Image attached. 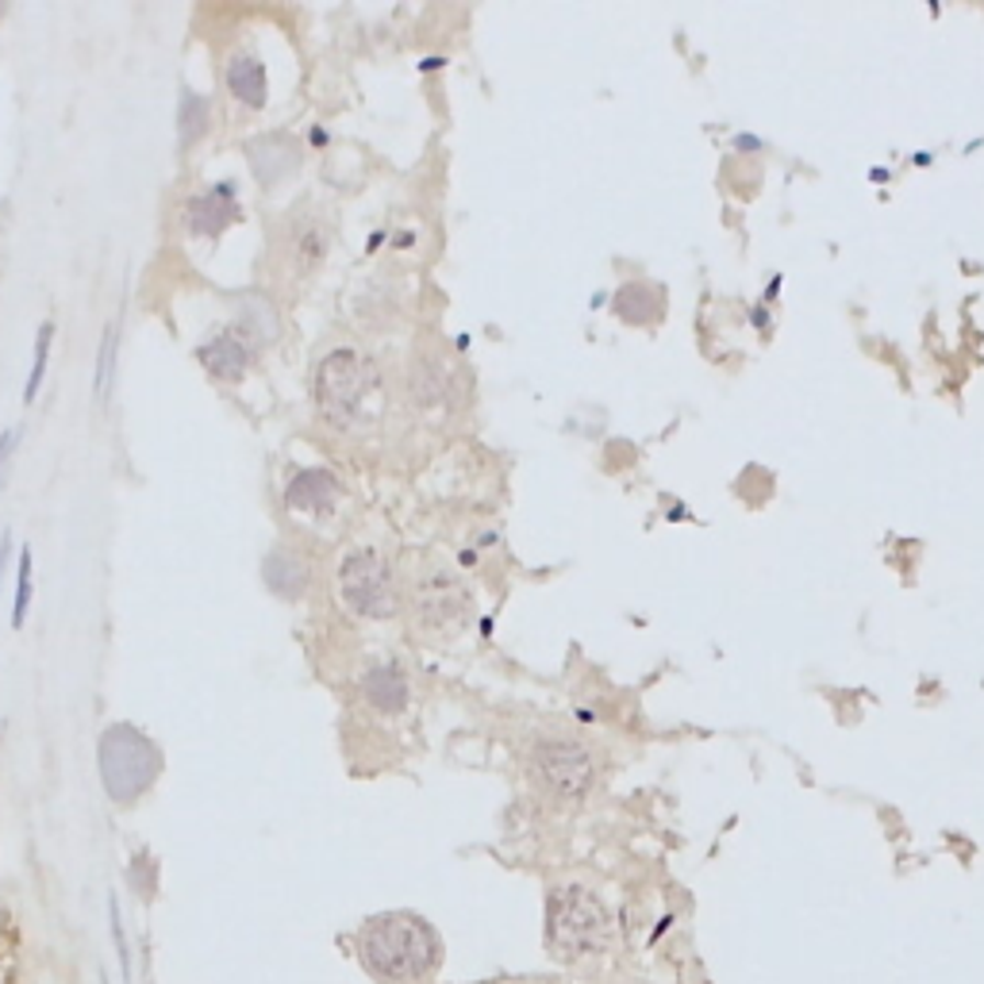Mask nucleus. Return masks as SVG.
<instances>
[{
	"mask_svg": "<svg viewBox=\"0 0 984 984\" xmlns=\"http://www.w3.org/2000/svg\"><path fill=\"white\" fill-rule=\"evenodd\" d=\"M358 953L373 976L389 984L427 981L438 969V935L412 912H384L361 927Z\"/></svg>",
	"mask_w": 984,
	"mask_h": 984,
	"instance_id": "obj_1",
	"label": "nucleus"
},
{
	"mask_svg": "<svg viewBox=\"0 0 984 984\" xmlns=\"http://www.w3.org/2000/svg\"><path fill=\"white\" fill-rule=\"evenodd\" d=\"M612 942V915L584 884H561L546 904V946L558 958H589Z\"/></svg>",
	"mask_w": 984,
	"mask_h": 984,
	"instance_id": "obj_2",
	"label": "nucleus"
},
{
	"mask_svg": "<svg viewBox=\"0 0 984 984\" xmlns=\"http://www.w3.org/2000/svg\"><path fill=\"white\" fill-rule=\"evenodd\" d=\"M373 389V366L350 346H338L315 366V404H320L323 420L335 423V427H354L366 415Z\"/></svg>",
	"mask_w": 984,
	"mask_h": 984,
	"instance_id": "obj_3",
	"label": "nucleus"
},
{
	"mask_svg": "<svg viewBox=\"0 0 984 984\" xmlns=\"http://www.w3.org/2000/svg\"><path fill=\"white\" fill-rule=\"evenodd\" d=\"M97 758H100V776H104L108 796L120 800V804H131V800L143 796L158 781V769H161V753L131 723H115V727L104 730Z\"/></svg>",
	"mask_w": 984,
	"mask_h": 984,
	"instance_id": "obj_4",
	"label": "nucleus"
},
{
	"mask_svg": "<svg viewBox=\"0 0 984 984\" xmlns=\"http://www.w3.org/2000/svg\"><path fill=\"white\" fill-rule=\"evenodd\" d=\"M412 619L420 623L423 635L431 638H454L473 619V596L469 584L454 569L427 566L412 581Z\"/></svg>",
	"mask_w": 984,
	"mask_h": 984,
	"instance_id": "obj_5",
	"label": "nucleus"
},
{
	"mask_svg": "<svg viewBox=\"0 0 984 984\" xmlns=\"http://www.w3.org/2000/svg\"><path fill=\"white\" fill-rule=\"evenodd\" d=\"M530 769L543 781V789L558 800H577L592 789L596 776V761H592L589 746L566 735H543L530 746Z\"/></svg>",
	"mask_w": 984,
	"mask_h": 984,
	"instance_id": "obj_6",
	"label": "nucleus"
},
{
	"mask_svg": "<svg viewBox=\"0 0 984 984\" xmlns=\"http://www.w3.org/2000/svg\"><path fill=\"white\" fill-rule=\"evenodd\" d=\"M338 592L346 607L366 619H389L396 612V584L377 550H350L338 569Z\"/></svg>",
	"mask_w": 984,
	"mask_h": 984,
	"instance_id": "obj_7",
	"label": "nucleus"
},
{
	"mask_svg": "<svg viewBox=\"0 0 984 984\" xmlns=\"http://www.w3.org/2000/svg\"><path fill=\"white\" fill-rule=\"evenodd\" d=\"M185 215H189L192 235L220 238L223 231L243 215V208H238V200H235V181H220L215 189H208L204 197H192L189 208H185Z\"/></svg>",
	"mask_w": 984,
	"mask_h": 984,
	"instance_id": "obj_8",
	"label": "nucleus"
},
{
	"mask_svg": "<svg viewBox=\"0 0 984 984\" xmlns=\"http://www.w3.org/2000/svg\"><path fill=\"white\" fill-rule=\"evenodd\" d=\"M300 161V146L289 135H266L250 143V166L266 185H277L281 177H289Z\"/></svg>",
	"mask_w": 984,
	"mask_h": 984,
	"instance_id": "obj_9",
	"label": "nucleus"
},
{
	"mask_svg": "<svg viewBox=\"0 0 984 984\" xmlns=\"http://www.w3.org/2000/svg\"><path fill=\"white\" fill-rule=\"evenodd\" d=\"M338 496V481L327 473V469H300L297 477L284 489V504L297 507V512H323L331 507Z\"/></svg>",
	"mask_w": 984,
	"mask_h": 984,
	"instance_id": "obj_10",
	"label": "nucleus"
},
{
	"mask_svg": "<svg viewBox=\"0 0 984 984\" xmlns=\"http://www.w3.org/2000/svg\"><path fill=\"white\" fill-rule=\"evenodd\" d=\"M361 692L384 715H396L407 707V681L396 666H373L366 673V681H361Z\"/></svg>",
	"mask_w": 984,
	"mask_h": 984,
	"instance_id": "obj_11",
	"label": "nucleus"
},
{
	"mask_svg": "<svg viewBox=\"0 0 984 984\" xmlns=\"http://www.w3.org/2000/svg\"><path fill=\"white\" fill-rule=\"evenodd\" d=\"M227 89L235 92V100H243L246 108L266 104V66L254 54L238 51L227 62Z\"/></svg>",
	"mask_w": 984,
	"mask_h": 984,
	"instance_id": "obj_12",
	"label": "nucleus"
},
{
	"mask_svg": "<svg viewBox=\"0 0 984 984\" xmlns=\"http://www.w3.org/2000/svg\"><path fill=\"white\" fill-rule=\"evenodd\" d=\"M200 361L208 366V373L223 377V381H238L246 373V366H250V350L235 335H220L200 346Z\"/></svg>",
	"mask_w": 984,
	"mask_h": 984,
	"instance_id": "obj_13",
	"label": "nucleus"
},
{
	"mask_svg": "<svg viewBox=\"0 0 984 984\" xmlns=\"http://www.w3.org/2000/svg\"><path fill=\"white\" fill-rule=\"evenodd\" d=\"M266 581H269V589L281 592V596H297V592H304V584H308V566L292 550H273L266 558Z\"/></svg>",
	"mask_w": 984,
	"mask_h": 984,
	"instance_id": "obj_14",
	"label": "nucleus"
},
{
	"mask_svg": "<svg viewBox=\"0 0 984 984\" xmlns=\"http://www.w3.org/2000/svg\"><path fill=\"white\" fill-rule=\"evenodd\" d=\"M327 246H331V235H327V227H323L320 220L297 223V231H292V254H297L300 269L320 266V261L327 258Z\"/></svg>",
	"mask_w": 984,
	"mask_h": 984,
	"instance_id": "obj_15",
	"label": "nucleus"
},
{
	"mask_svg": "<svg viewBox=\"0 0 984 984\" xmlns=\"http://www.w3.org/2000/svg\"><path fill=\"white\" fill-rule=\"evenodd\" d=\"M177 120H181V146H192L208 131V100L200 97V92L185 89L181 108H177Z\"/></svg>",
	"mask_w": 984,
	"mask_h": 984,
	"instance_id": "obj_16",
	"label": "nucleus"
},
{
	"mask_svg": "<svg viewBox=\"0 0 984 984\" xmlns=\"http://www.w3.org/2000/svg\"><path fill=\"white\" fill-rule=\"evenodd\" d=\"M51 338H54V323H43V327H38V338H35V366H31V377H27V384H23V400H27V404L38 396V384H43V377H46Z\"/></svg>",
	"mask_w": 984,
	"mask_h": 984,
	"instance_id": "obj_17",
	"label": "nucleus"
},
{
	"mask_svg": "<svg viewBox=\"0 0 984 984\" xmlns=\"http://www.w3.org/2000/svg\"><path fill=\"white\" fill-rule=\"evenodd\" d=\"M112 366H115V323L104 327V338H100V358H97V400L108 396V381H112Z\"/></svg>",
	"mask_w": 984,
	"mask_h": 984,
	"instance_id": "obj_18",
	"label": "nucleus"
},
{
	"mask_svg": "<svg viewBox=\"0 0 984 984\" xmlns=\"http://www.w3.org/2000/svg\"><path fill=\"white\" fill-rule=\"evenodd\" d=\"M27 600H31V546L20 550V569H15V607H12L15 627H20L23 615H27Z\"/></svg>",
	"mask_w": 984,
	"mask_h": 984,
	"instance_id": "obj_19",
	"label": "nucleus"
},
{
	"mask_svg": "<svg viewBox=\"0 0 984 984\" xmlns=\"http://www.w3.org/2000/svg\"><path fill=\"white\" fill-rule=\"evenodd\" d=\"M8 450H12V435H0V466H4Z\"/></svg>",
	"mask_w": 984,
	"mask_h": 984,
	"instance_id": "obj_20",
	"label": "nucleus"
},
{
	"mask_svg": "<svg viewBox=\"0 0 984 984\" xmlns=\"http://www.w3.org/2000/svg\"><path fill=\"white\" fill-rule=\"evenodd\" d=\"M619 984H646V981H619Z\"/></svg>",
	"mask_w": 984,
	"mask_h": 984,
	"instance_id": "obj_21",
	"label": "nucleus"
},
{
	"mask_svg": "<svg viewBox=\"0 0 984 984\" xmlns=\"http://www.w3.org/2000/svg\"><path fill=\"white\" fill-rule=\"evenodd\" d=\"M0 15H4V4H0Z\"/></svg>",
	"mask_w": 984,
	"mask_h": 984,
	"instance_id": "obj_22",
	"label": "nucleus"
}]
</instances>
